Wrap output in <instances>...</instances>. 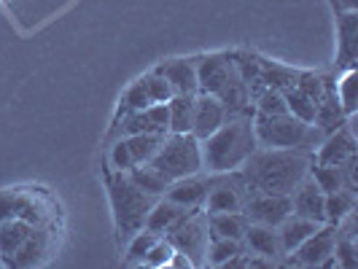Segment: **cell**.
Listing matches in <instances>:
<instances>
[{"mask_svg": "<svg viewBox=\"0 0 358 269\" xmlns=\"http://www.w3.org/2000/svg\"><path fill=\"white\" fill-rule=\"evenodd\" d=\"M313 154L315 151H305V148H262L259 145L240 167V175L251 186V191L291 194L310 175V167L315 164Z\"/></svg>", "mask_w": 358, "mask_h": 269, "instance_id": "cell-1", "label": "cell"}, {"mask_svg": "<svg viewBox=\"0 0 358 269\" xmlns=\"http://www.w3.org/2000/svg\"><path fill=\"white\" fill-rule=\"evenodd\" d=\"M202 148V173L224 175L240 170L245 159L259 148L253 132V113H229L227 122L199 140Z\"/></svg>", "mask_w": 358, "mask_h": 269, "instance_id": "cell-2", "label": "cell"}, {"mask_svg": "<svg viewBox=\"0 0 358 269\" xmlns=\"http://www.w3.org/2000/svg\"><path fill=\"white\" fill-rule=\"evenodd\" d=\"M253 132H256V143L262 148H305V151H315V145L326 138L315 124H307V122L291 116V113H275V116L253 113Z\"/></svg>", "mask_w": 358, "mask_h": 269, "instance_id": "cell-3", "label": "cell"}, {"mask_svg": "<svg viewBox=\"0 0 358 269\" xmlns=\"http://www.w3.org/2000/svg\"><path fill=\"white\" fill-rule=\"evenodd\" d=\"M108 194H110V208H113V221H116V234L127 242L135 232H141L145 224V215L151 210L154 199L151 194L141 191L127 173H113L108 180Z\"/></svg>", "mask_w": 358, "mask_h": 269, "instance_id": "cell-4", "label": "cell"}, {"mask_svg": "<svg viewBox=\"0 0 358 269\" xmlns=\"http://www.w3.org/2000/svg\"><path fill=\"white\" fill-rule=\"evenodd\" d=\"M148 164H154L170 183L178 178H186V175H197V173H202V148H199V140L192 132H186V135L167 132L159 145V151L154 154V159L148 161Z\"/></svg>", "mask_w": 358, "mask_h": 269, "instance_id": "cell-5", "label": "cell"}, {"mask_svg": "<svg viewBox=\"0 0 358 269\" xmlns=\"http://www.w3.org/2000/svg\"><path fill=\"white\" fill-rule=\"evenodd\" d=\"M162 237H167L173 242V248L192 261V267H205L208 264L210 234H208V213L202 208H189L180 215L178 224L170 226Z\"/></svg>", "mask_w": 358, "mask_h": 269, "instance_id": "cell-6", "label": "cell"}, {"mask_svg": "<svg viewBox=\"0 0 358 269\" xmlns=\"http://www.w3.org/2000/svg\"><path fill=\"white\" fill-rule=\"evenodd\" d=\"M227 178H210V189L208 197L202 202L205 213H240L245 199L251 194V186L245 178L234 170V173H224Z\"/></svg>", "mask_w": 358, "mask_h": 269, "instance_id": "cell-7", "label": "cell"}, {"mask_svg": "<svg viewBox=\"0 0 358 269\" xmlns=\"http://www.w3.org/2000/svg\"><path fill=\"white\" fill-rule=\"evenodd\" d=\"M334 242H337V229L331 224H321L299 248H294L288 253L280 264H288V267H321L323 261L334 253Z\"/></svg>", "mask_w": 358, "mask_h": 269, "instance_id": "cell-8", "label": "cell"}, {"mask_svg": "<svg viewBox=\"0 0 358 269\" xmlns=\"http://www.w3.org/2000/svg\"><path fill=\"white\" fill-rule=\"evenodd\" d=\"M350 122H353V116H350L340 129L329 132L321 143H318V154H313V157H315V164L342 167V164H348V161L358 159L356 157V135H353Z\"/></svg>", "mask_w": 358, "mask_h": 269, "instance_id": "cell-9", "label": "cell"}, {"mask_svg": "<svg viewBox=\"0 0 358 269\" xmlns=\"http://www.w3.org/2000/svg\"><path fill=\"white\" fill-rule=\"evenodd\" d=\"M243 213L251 224H264V226H278L286 215H291V197L288 194H267V191H251Z\"/></svg>", "mask_w": 358, "mask_h": 269, "instance_id": "cell-10", "label": "cell"}, {"mask_svg": "<svg viewBox=\"0 0 358 269\" xmlns=\"http://www.w3.org/2000/svg\"><path fill=\"white\" fill-rule=\"evenodd\" d=\"M197 65V94H213L224 89L227 78H229V68H232V54H205V57H194Z\"/></svg>", "mask_w": 358, "mask_h": 269, "instance_id": "cell-11", "label": "cell"}, {"mask_svg": "<svg viewBox=\"0 0 358 269\" xmlns=\"http://www.w3.org/2000/svg\"><path fill=\"white\" fill-rule=\"evenodd\" d=\"M288 197H291V213L294 215L310 218V221H315V224H326V208H323L326 194L318 189V183L310 178V175H307Z\"/></svg>", "mask_w": 358, "mask_h": 269, "instance_id": "cell-12", "label": "cell"}, {"mask_svg": "<svg viewBox=\"0 0 358 269\" xmlns=\"http://www.w3.org/2000/svg\"><path fill=\"white\" fill-rule=\"evenodd\" d=\"M227 122V108L213 94H197L194 97V116H192V135L205 140L218 126Z\"/></svg>", "mask_w": 358, "mask_h": 269, "instance_id": "cell-13", "label": "cell"}, {"mask_svg": "<svg viewBox=\"0 0 358 269\" xmlns=\"http://www.w3.org/2000/svg\"><path fill=\"white\" fill-rule=\"evenodd\" d=\"M162 78L173 87V94H197V65L194 57H178L170 62H162L159 68H154Z\"/></svg>", "mask_w": 358, "mask_h": 269, "instance_id": "cell-14", "label": "cell"}, {"mask_svg": "<svg viewBox=\"0 0 358 269\" xmlns=\"http://www.w3.org/2000/svg\"><path fill=\"white\" fill-rule=\"evenodd\" d=\"M245 248L251 253H259L269 261L280 264L286 259L283 253V245H280V237H278V229L275 226H264V224H248L245 229V237H243Z\"/></svg>", "mask_w": 358, "mask_h": 269, "instance_id": "cell-15", "label": "cell"}, {"mask_svg": "<svg viewBox=\"0 0 358 269\" xmlns=\"http://www.w3.org/2000/svg\"><path fill=\"white\" fill-rule=\"evenodd\" d=\"M208 189H210V178H202V175H186V178L173 180L164 191V197L170 202H176L180 208H202V202L208 197Z\"/></svg>", "mask_w": 358, "mask_h": 269, "instance_id": "cell-16", "label": "cell"}, {"mask_svg": "<svg viewBox=\"0 0 358 269\" xmlns=\"http://www.w3.org/2000/svg\"><path fill=\"white\" fill-rule=\"evenodd\" d=\"M337 36H340V65L348 68H356V57H358V11H340L337 14Z\"/></svg>", "mask_w": 358, "mask_h": 269, "instance_id": "cell-17", "label": "cell"}, {"mask_svg": "<svg viewBox=\"0 0 358 269\" xmlns=\"http://www.w3.org/2000/svg\"><path fill=\"white\" fill-rule=\"evenodd\" d=\"M350 116H345V110L340 106V97H337V87L331 84L329 89L323 92V97L318 100V108H315V122L313 124L321 129L323 135L340 129Z\"/></svg>", "mask_w": 358, "mask_h": 269, "instance_id": "cell-18", "label": "cell"}, {"mask_svg": "<svg viewBox=\"0 0 358 269\" xmlns=\"http://www.w3.org/2000/svg\"><path fill=\"white\" fill-rule=\"evenodd\" d=\"M321 224L310 221V218H302V215H286L275 229H278V237H280V245H283V253H291L294 248H299L305 242L310 234L315 232Z\"/></svg>", "mask_w": 358, "mask_h": 269, "instance_id": "cell-19", "label": "cell"}, {"mask_svg": "<svg viewBox=\"0 0 358 269\" xmlns=\"http://www.w3.org/2000/svg\"><path fill=\"white\" fill-rule=\"evenodd\" d=\"M186 210H189V208H180V205L170 202L167 197H157L154 199V205H151V210H148V215H145L143 229H148V232H154L162 237L170 226L178 224L180 215L186 213Z\"/></svg>", "mask_w": 358, "mask_h": 269, "instance_id": "cell-20", "label": "cell"}, {"mask_svg": "<svg viewBox=\"0 0 358 269\" xmlns=\"http://www.w3.org/2000/svg\"><path fill=\"white\" fill-rule=\"evenodd\" d=\"M33 224L22 221V218H3L0 221V256L3 259H14V253L22 248V242L30 237Z\"/></svg>", "mask_w": 358, "mask_h": 269, "instance_id": "cell-21", "label": "cell"}, {"mask_svg": "<svg viewBox=\"0 0 358 269\" xmlns=\"http://www.w3.org/2000/svg\"><path fill=\"white\" fill-rule=\"evenodd\" d=\"M245 213H208V234L210 237H227V240H243L248 229Z\"/></svg>", "mask_w": 358, "mask_h": 269, "instance_id": "cell-22", "label": "cell"}, {"mask_svg": "<svg viewBox=\"0 0 358 269\" xmlns=\"http://www.w3.org/2000/svg\"><path fill=\"white\" fill-rule=\"evenodd\" d=\"M194 97H197V94H173V97L167 100V113H170V132H176V135H186V132H192Z\"/></svg>", "mask_w": 358, "mask_h": 269, "instance_id": "cell-23", "label": "cell"}, {"mask_svg": "<svg viewBox=\"0 0 358 269\" xmlns=\"http://www.w3.org/2000/svg\"><path fill=\"white\" fill-rule=\"evenodd\" d=\"M127 175L132 178V183H135L141 191L151 194V197H164V191H167V186H170V180L164 178L154 164H148V161H145V164H135Z\"/></svg>", "mask_w": 358, "mask_h": 269, "instance_id": "cell-24", "label": "cell"}, {"mask_svg": "<svg viewBox=\"0 0 358 269\" xmlns=\"http://www.w3.org/2000/svg\"><path fill=\"white\" fill-rule=\"evenodd\" d=\"M323 208H326V224L337 226L345 215L356 210V191H353V189L329 191V194H326V202H323Z\"/></svg>", "mask_w": 358, "mask_h": 269, "instance_id": "cell-25", "label": "cell"}, {"mask_svg": "<svg viewBox=\"0 0 358 269\" xmlns=\"http://www.w3.org/2000/svg\"><path fill=\"white\" fill-rule=\"evenodd\" d=\"M296 75H299V71L286 68V65H278V62L262 57V84L269 87V89H280V92L291 89L296 84Z\"/></svg>", "mask_w": 358, "mask_h": 269, "instance_id": "cell-26", "label": "cell"}, {"mask_svg": "<svg viewBox=\"0 0 358 269\" xmlns=\"http://www.w3.org/2000/svg\"><path fill=\"white\" fill-rule=\"evenodd\" d=\"M127 140V148H129V154H132V159L135 164H145V161L154 159V154L159 151L162 140H164V135H154V132H143V135H129L124 138Z\"/></svg>", "mask_w": 358, "mask_h": 269, "instance_id": "cell-27", "label": "cell"}, {"mask_svg": "<svg viewBox=\"0 0 358 269\" xmlns=\"http://www.w3.org/2000/svg\"><path fill=\"white\" fill-rule=\"evenodd\" d=\"M43 251H46V232L33 226L30 237L22 242V248L14 253V259L8 264H14V267H30V264H36L38 259H41Z\"/></svg>", "mask_w": 358, "mask_h": 269, "instance_id": "cell-28", "label": "cell"}, {"mask_svg": "<svg viewBox=\"0 0 358 269\" xmlns=\"http://www.w3.org/2000/svg\"><path fill=\"white\" fill-rule=\"evenodd\" d=\"M283 100H286V110L291 113V116L302 119V122H307V124L315 122V108H318V103H315L313 97H307L305 92H299L296 87H291V89L283 92Z\"/></svg>", "mask_w": 358, "mask_h": 269, "instance_id": "cell-29", "label": "cell"}, {"mask_svg": "<svg viewBox=\"0 0 358 269\" xmlns=\"http://www.w3.org/2000/svg\"><path fill=\"white\" fill-rule=\"evenodd\" d=\"M245 251L243 240H227V237H210L208 245V264L210 267H224L229 259H234L237 253Z\"/></svg>", "mask_w": 358, "mask_h": 269, "instance_id": "cell-30", "label": "cell"}, {"mask_svg": "<svg viewBox=\"0 0 358 269\" xmlns=\"http://www.w3.org/2000/svg\"><path fill=\"white\" fill-rule=\"evenodd\" d=\"M159 240V234H154V232H148V229H141V232H135L129 240H127V256H124V261L127 264H143V259H145V253L151 251V245Z\"/></svg>", "mask_w": 358, "mask_h": 269, "instance_id": "cell-31", "label": "cell"}, {"mask_svg": "<svg viewBox=\"0 0 358 269\" xmlns=\"http://www.w3.org/2000/svg\"><path fill=\"white\" fill-rule=\"evenodd\" d=\"M356 87H358V71L356 68H348L342 81L337 84V97H340V106L345 110V116H356L358 103H356Z\"/></svg>", "mask_w": 358, "mask_h": 269, "instance_id": "cell-32", "label": "cell"}, {"mask_svg": "<svg viewBox=\"0 0 358 269\" xmlns=\"http://www.w3.org/2000/svg\"><path fill=\"white\" fill-rule=\"evenodd\" d=\"M334 81L329 78V75H323V73H313V71H299V75H296V89L305 92L307 97H313L315 103L323 97V92L329 89Z\"/></svg>", "mask_w": 358, "mask_h": 269, "instance_id": "cell-33", "label": "cell"}, {"mask_svg": "<svg viewBox=\"0 0 358 269\" xmlns=\"http://www.w3.org/2000/svg\"><path fill=\"white\" fill-rule=\"evenodd\" d=\"M310 178L318 183L323 194L329 191H337V189H345V180H342V170L340 167H329V164H313L310 167Z\"/></svg>", "mask_w": 358, "mask_h": 269, "instance_id": "cell-34", "label": "cell"}, {"mask_svg": "<svg viewBox=\"0 0 358 269\" xmlns=\"http://www.w3.org/2000/svg\"><path fill=\"white\" fill-rule=\"evenodd\" d=\"M148 106H151V97H148V89H145V81L138 78V81L124 92V97H122V113L143 110V108H148Z\"/></svg>", "mask_w": 358, "mask_h": 269, "instance_id": "cell-35", "label": "cell"}, {"mask_svg": "<svg viewBox=\"0 0 358 269\" xmlns=\"http://www.w3.org/2000/svg\"><path fill=\"white\" fill-rule=\"evenodd\" d=\"M253 110H256V113H269V116H275V113H288L286 100H283V92L269 89L267 87V89L253 100Z\"/></svg>", "mask_w": 358, "mask_h": 269, "instance_id": "cell-36", "label": "cell"}, {"mask_svg": "<svg viewBox=\"0 0 358 269\" xmlns=\"http://www.w3.org/2000/svg\"><path fill=\"white\" fill-rule=\"evenodd\" d=\"M334 259H337V267L342 269L358 267L356 237H337V242H334Z\"/></svg>", "mask_w": 358, "mask_h": 269, "instance_id": "cell-37", "label": "cell"}, {"mask_svg": "<svg viewBox=\"0 0 358 269\" xmlns=\"http://www.w3.org/2000/svg\"><path fill=\"white\" fill-rule=\"evenodd\" d=\"M173 253H176V248H173V242L167 240V237H159L154 245H151V251L145 253L143 264L141 267H167L170 264V259H173Z\"/></svg>", "mask_w": 358, "mask_h": 269, "instance_id": "cell-38", "label": "cell"}, {"mask_svg": "<svg viewBox=\"0 0 358 269\" xmlns=\"http://www.w3.org/2000/svg\"><path fill=\"white\" fill-rule=\"evenodd\" d=\"M108 161H110L113 173H129V170L135 167V159H132V154H129V148H127L124 138H116V140H113L110 151H108Z\"/></svg>", "mask_w": 358, "mask_h": 269, "instance_id": "cell-39", "label": "cell"}, {"mask_svg": "<svg viewBox=\"0 0 358 269\" xmlns=\"http://www.w3.org/2000/svg\"><path fill=\"white\" fill-rule=\"evenodd\" d=\"M143 81H145V89H148L151 103H167V100L173 97V87H170V84H167L157 71L145 73Z\"/></svg>", "mask_w": 358, "mask_h": 269, "instance_id": "cell-40", "label": "cell"}, {"mask_svg": "<svg viewBox=\"0 0 358 269\" xmlns=\"http://www.w3.org/2000/svg\"><path fill=\"white\" fill-rule=\"evenodd\" d=\"M331 8L340 11H358V0H331Z\"/></svg>", "mask_w": 358, "mask_h": 269, "instance_id": "cell-41", "label": "cell"}]
</instances>
